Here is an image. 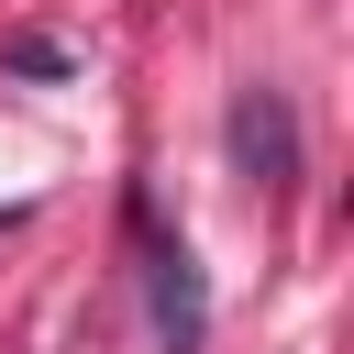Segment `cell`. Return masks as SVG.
<instances>
[{
  "label": "cell",
  "mask_w": 354,
  "mask_h": 354,
  "mask_svg": "<svg viewBox=\"0 0 354 354\" xmlns=\"http://www.w3.org/2000/svg\"><path fill=\"white\" fill-rule=\"evenodd\" d=\"M232 177H254L266 199L299 177V111H288L277 88H243V100H232Z\"/></svg>",
  "instance_id": "1"
},
{
  "label": "cell",
  "mask_w": 354,
  "mask_h": 354,
  "mask_svg": "<svg viewBox=\"0 0 354 354\" xmlns=\"http://www.w3.org/2000/svg\"><path fill=\"white\" fill-rule=\"evenodd\" d=\"M0 66H11V77H66V66H77V55H66V44H55V33H22V44H11V55H0Z\"/></svg>",
  "instance_id": "3"
},
{
  "label": "cell",
  "mask_w": 354,
  "mask_h": 354,
  "mask_svg": "<svg viewBox=\"0 0 354 354\" xmlns=\"http://www.w3.org/2000/svg\"><path fill=\"white\" fill-rule=\"evenodd\" d=\"M144 299H155V343H166V354H199V343H210V288H199L188 243H155V254H144Z\"/></svg>",
  "instance_id": "2"
}]
</instances>
